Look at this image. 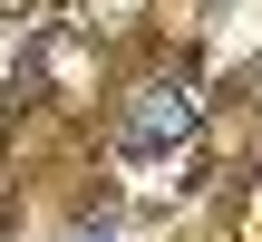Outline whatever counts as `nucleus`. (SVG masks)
I'll return each instance as SVG.
<instances>
[{
	"label": "nucleus",
	"instance_id": "nucleus-1",
	"mask_svg": "<svg viewBox=\"0 0 262 242\" xmlns=\"http://www.w3.org/2000/svg\"><path fill=\"white\" fill-rule=\"evenodd\" d=\"M185 136H194V87H146L136 116L117 126L126 155H165V146H185Z\"/></svg>",
	"mask_w": 262,
	"mask_h": 242
}]
</instances>
